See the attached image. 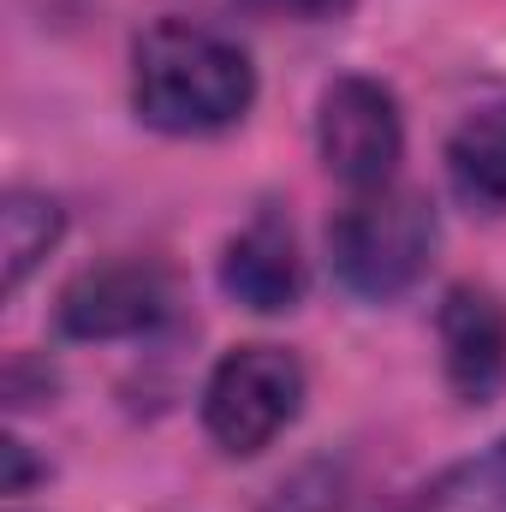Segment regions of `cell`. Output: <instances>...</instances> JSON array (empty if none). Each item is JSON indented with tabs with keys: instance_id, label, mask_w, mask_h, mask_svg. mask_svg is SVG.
Segmentation results:
<instances>
[{
	"instance_id": "cell-7",
	"label": "cell",
	"mask_w": 506,
	"mask_h": 512,
	"mask_svg": "<svg viewBox=\"0 0 506 512\" xmlns=\"http://www.w3.org/2000/svg\"><path fill=\"white\" fill-rule=\"evenodd\" d=\"M304 280H310V274H304L298 233H292V221L274 215V209L251 215V221L227 239V251H221V286H227V298H239L245 310H262V316L292 310V304L304 298Z\"/></svg>"
},
{
	"instance_id": "cell-6",
	"label": "cell",
	"mask_w": 506,
	"mask_h": 512,
	"mask_svg": "<svg viewBox=\"0 0 506 512\" xmlns=\"http://www.w3.org/2000/svg\"><path fill=\"white\" fill-rule=\"evenodd\" d=\"M441 334V364H447V387L465 405H489L506 387V304L489 286H453L441 298L435 316Z\"/></svg>"
},
{
	"instance_id": "cell-11",
	"label": "cell",
	"mask_w": 506,
	"mask_h": 512,
	"mask_svg": "<svg viewBox=\"0 0 506 512\" xmlns=\"http://www.w3.org/2000/svg\"><path fill=\"white\" fill-rule=\"evenodd\" d=\"M0 453H6V495H24V483H30V459H24V441H6Z\"/></svg>"
},
{
	"instance_id": "cell-3",
	"label": "cell",
	"mask_w": 506,
	"mask_h": 512,
	"mask_svg": "<svg viewBox=\"0 0 506 512\" xmlns=\"http://www.w3.org/2000/svg\"><path fill=\"white\" fill-rule=\"evenodd\" d=\"M304 411V364L286 346H233L203 387V429L221 453L251 459Z\"/></svg>"
},
{
	"instance_id": "cell-8",
	"label": "cell",
	"mask_w": 506,
	"mask_h": 512,
	"mask_svg": "<svg viewBox=\"0 0 506 512\" xmlns=\"http://www.w3.org/2000/svg\"><path fill=\"white\" fill-rule=\"evenodd\" d=\"M453 191L477 209H506V102L471 114L447 143Z\"/></svg>"
},
{
	"instance_id": "cell-1",
	"label": "cell",
	"mask_w": 506,
	"mask_h": 512,
	"mask_svg": "<svg viewBox=\"0 0 506 512\" xmlns=\"http://www.w3.org/2000/svg\"><path fill=\"white\" fill-rule=\"evenodd\" d=\"M256 66L239 42L209 24L161 18L131 48V108L149 131L209 137L251 114Z\"/></svg>"
},
{
	"instance_id": "cell-2",
	"label": "cell",
	"mask_w": 506,
	"mask_h": 512,
	"mask_svg": "<svg viewBox=\"0 0 506 512\" xmlns=\"http://www.w3.org/2000/svg\"><path fill=\"white\" fill-rule=\"evenodd\" d=\"M328 256L346 292L358 298H399L405 286H417V274L435 256V209L429 197L405 191V185H376V191H352V203L334 215L328 227Z\"/></svg>"
},
{
	"instance_id": "cell-5",
	"label": "cell",
	"mask_w": 506,
	"mask_h": 512,
	"mask_svg": "<svg viewBox=\"0 0 506 512\" xmlns=\"http://www.w3.org/2000/svg\"><path fill=\"white\" fill-rule=\"evenodd\" d=\"M173 286L155 262H96L60 292V328L72 340H131L161 328Z\"/></svg>"
},
{
	"instance_id": "cell-9",
	"label": "cell",
	"mask_w": 506,
	"mask_h": 512,
	"mask_svg": "<svg viewBox=\"0 0 506 512\" xmlns=\"http://www.w3.org/2000/svg\"><path fill=\"white\" fill-rule=\"evenodd\" d=\"M66 233V215L54 197L42 191H6V209H0V251H6V292H18L30 280V268L60 245Z\"/></svg>"
},
{
	"instance_id": "cell-4",
	"label": "cell",
	"mask_w": 506,
	"mask_h": 512,
	"mask_svg": "<svg viewBox=\"0 0 506 512\" xmlns=\"http://www.w3.org/2000/svg\"><path fill=\"white\" fill-rule=\"evenodd\" d=\"M316 149L322 167L352 191L393 185V167L405 155V120L393 90L376 78H334L316 108Z\"/></svg>"
},
{
	"instance_id": "cell-10",
	"label": "cell",
	"mask_w": 506,
	"mask_h": 512,
	"mask_svg": "<svg viewBox=\"0 0 506 512\" xmlns=\"http://www.w3.org/2000/svg\"><path fill=\"white\" fill-rule=\"evenodd\" d=\"M417 512H506V441L447 465L423 489Z\"/></svg>"
}]
</instances>
